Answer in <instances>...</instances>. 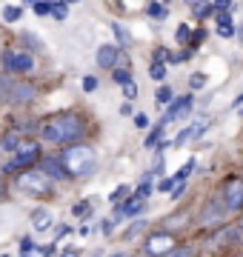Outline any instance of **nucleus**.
<instances>
[{"label":"nucleus","mask_w":243,"mask_h":257,"mask_svg":"<svg viewBox=\"0 0 243 257\" xmlns=\"http://www.w3.org/2000/svg\"><path fill=\"white\" fill-rule=\"evenodd\" d=\"M52 177L43 175L40 169H26L23 175L18 177V189L20 192H26V194H35V197H46L49 192H52Z\"/></svg>","instance_id":"7ed1b4c3"},{"label":"nucleus","mask_w":243,"mask_h":257,"mask_svg":"<svg viewBox=\"0 0 243 257\" xmlns=\"http://www.w3.org/2000/svg\"><path fill=\"white\" fill-rule=\"evenodd\" d=\"M146 254L149 257H166L172 248H175V234H169V231H155V234H149V240H146Z\"/></svg>","instance_id":"423d86ee"},{"label":"nucleus","mask_w":243,"mask_h":257,"mask_svg":"<svg viewBox=\"0 0 243 257\" xmlns=\"http://www.w3.org/2000/svg\"><path fill=\"white\" fill-rule=\"evenodd\" d=\"M55 3H57V0H55Z\"/></svg>","instance_id":"4d7b16f0"},{"label":"nucleus","mask_w":243,"mask_h":257,"mask_svg":"<svg viewBox=\"0 0 243 257\" xmlns=\"http://www.w3.org/2000/svg\"><path fill=\"white\" fill-rule=\"evenodd\" d=\"M175 183H178L175 177H163V180L158 183V189H160V192H172V189H175Z\"/></svg>","instance_id":"2f4dec72"},{"label":"nucleus","mask_w":243,"mask_h":257,"mask_svg":"<svg viewBox=\"0 0 243 257\" xmlns=\"http://www.w3.org/2000/svg\"><path fill=\"white\" fill-rule=\"evenodd\" d=\"M6 97L15 103H26L35 97V86H29V83H12L9 89H6Z\"/></svg>","instance_id":"9d476101"},{"label":"nucleus","mask_w":243,"mask_h":257,"mask_svg":"<svg viewBox=\"0 0 243 257\" xmlns=\"http://www.w3.org/2000/svg\"><path fill=\"white\" fill-rule=\"evenodd\" d=\"M69 231H72L69 226H57V231H55V243H57V240H63L66 234H69Z\"/></svg>","instance_id":"a19ab883"},{"label":"nucleus","mask_w":243,"mask_h":257,"mask_svg":"<svg viewBox=\"0 0 243 257\" xmlns=\"http://www.w3.org/2000/svg\"><path fill=\"white\" fill-rule=\"evenodd\" d=\"M192 169H195V160H189V163L183 166V169H180L178 175H175V180H178V183H180V180H186V177L192 175Z\"/></svg>","instance_id":"c85d7f7f"},{"label":"nucleus","mask_w":243,"mask_h":257,"mask_svg":"<svg viewBox=\"0 0 243 257\" xmlns=\"http://www.w3.org/2000/svg\"><path fill=\"white\" fill-rule=\"evenodd\" d=\"M240 229H243V226H240Z\"/></svg>","instance_id":"13d9d810"},{"label":"nucleus","mask_w":243,"mask_h":257,"mask_svg":"<svg viewBox=\"0 0 243 257\" xmlns=\"http://www.w3.org/2000/svg\"><path fill=\"white\" fill-rule=\"evenodd\" d=\"M55 248H57V243H49V246L40 248V254H43V257H55V254H57Z\"/></svg>","instance_id":"58836bf2"},{"label":"nucleus","mask_w":243,"mask_h":257,"mask_svg":"<svg viewBox=\"0 0 243 257\" xmlns=\"http://www.w3.org/2000/svg\"><path fill=\"white\" fill-rule=\"evenodd\" d=\"M143 209H146L143 197H132V200H126V203H120V206H117V211H114V220H117V217H132V214H141Z\"/></svg>","instance_id":"f8f14e48"},{"label":"nucleus","mask_w":243,"mask_h":257,"mask_svg":"<svg viewBox=\"0 0 243 257\" xmlns=\"http://www.w3.org/2000/svg\"><path fill=\"white\" fill-rule=\"evenodd\" d=\"M100 229H103V234H112V229H114V220H103V223H100Z\"/></svg>","instance_id":"a18cd8bd"},{"label":"nucleus","mask_w":243,"mask_h":257,"mask_svg":"<svg viewBox=\"0 0 243 257\" xmlns=\"http://www.w3.org/2000/svg\"><path fill=\"white\" fill-rule=\"evenodd\" d=\"M237 37H240V43H243V23H240V29H237Z\"/></svg>","instance_id":"de8ad7c7"},{"label":"nucleus","mask_w":243,"mask_h":257,"mask_svg":"<svg viewBox=\"0 0 243 257\" xmlns=\"http://www.w3.org/2000/svg\"><path fill=\"white\" fill-rule=\"evenodd\" d=\"M149 194H152V175H146V177H143V183H141V189H138V194H135V197H143V200H146Z\"/></svg>","instance_id":"5701e85b"},{"label":"nucleus","mask_w":243,"mask_h":257,"mask_svg":"<svg viewBox=\"0 0 243 257\" xmlns=\"http://www.w3.org/2000/svg\"><path fill=\"white\" fill-rule=\"evenodd\" d=\"M183 192H186V180H180V183L175 186V189H172V197H180Z\"/></svg>","instance_id":"79ce46f5"},{"label":"nucleus","mask_w":243,"mask_h":257,"mask_svg":"<svg viewBox=\"0 0 243 257\" xmlns=\"http://www.w3.org/2000/svg\"><path fill=\"white\" fill-rule=\"evenodd\" d=\"M86 135V120L75 111H60L40 123V138L49 143H77Z\"/></svg>","instance_id":"f257e3e1"},{"label":"nucleus","mask_w":243,"mask_h":257,"mask_svg":"<svg viewBox=\"0 0 243 257\" xmlns=\"http://www.w3.org/2000/svg\"><path fill=\"white\" fill-rule=\"evenodd\" d=\"M126 194H129V189H126V186H117V189H114V192H112V203L123 200V197H126Z\"/></svg>","instance_id":"72a5a7b5"},{"label":"nucleus","mask_w":243,"mask_h":257,"mask_svg":"<svg viewBox=\"0 0 243 257\" xmlns=\"http://www.w3.org/2000/svg\"><path fill=\"white\" fill-rule=\"evenodd\" d=\"M123 94H126V100H132V97H138V86L135 83H123Z\"/></svg>","instance_id":"7c9ffc66"},{"label":"nucleus","mask_w":243,"mask_h":257,"mask_svg":"<svg viewBox=\"0 0 243 257\" xmlns=\"http://www.w3.org/2000/svg\"><path fill=\"white\" fill-rule=\"evenodd\" d=\"M240 114H243V109H240Z\"/></svg>","instance_id":"6e6d98bb"},{"label":"nucleus","mask_w":243,"mask_h":257,"mask_svg":"<svg viewBox=\"0 0 243 257\" xmlns=\"http://www.w3.org/2000/svg\"><path fill=\"white\" fill-rule=\"evenodd\" d=\"M166 257H195V248H192V246H180V248L175 246Z\"/></svg>","instance_id":"393cba45"},{"label":"nucleus","mask_w":243,"mask_h":257,"mask_svg":"<svg viewBox=\"0 0 243 257\" xmlns=\"http://www.w3.org/2000/svg\"><path fill=\"white\" fill-rule=\"evenodd\" d=\"M160 138H163V126H160V123H158V126L152 128V135H149V138H146V149L158 146V140H160Z\"/></svg>","instance_id":"4be33fe9"},{"label":"nucleus","mask_w":243,"mask_h":257,"mask_svg":"<svg viewBox=\"0 0 243 257\" xmlns=\"http://www.w3.org/2000/svg\"><path fill=\"white\" fill-rule=\"evenodd\" d=\"M35 160H40V146L35 140H29V143H20L15 149V155L6 166H3V172H20V169H29V166H35Z\"/></svg>","instance_id":"20e7f679"},{"label":"nucleus","mask_w":243,"mask_h":257,"mask_svg":"<svg viewBox=\"0 0 243 257\" xmlns=\"http://www.w3.org/2000/svg\"><path fill=\"white\" fill-rule=\"evenodd\" d=\"M60 163H63L69 177H89L94 172V166H97V155H94V149L86 146V143H72V146L63 152Z\"/></svg>","instance_id":"f03ea898"},{"label":"nucleus","mask_w":243,"mask_h":257,"mask_svg":"<svg viewBox=\"0 0 243 257\" xmlns=\"http://www.w3.org/2000/svg\"><path fill=\"white\" fill-rule=\"evenodd\" d=\"M89 211H92V203L89 200H80V203L72 206V214H75V217H89Z\"/></svg>","instance_id":"6ab92c4d"},{"label":"nucleus","mask_w":243,"mask_h":257,"mask_svg":"<svg viewBox=\"0 0 243 257\" xmlns=\"http://www.w3.org/2000/svg\"><path fill=\"white\" fill-rule=\"evenodd\" d=\"M220 197H223L226 211H240L243 209V177H226Z\"/></svg>","instance_id":"39448f33"},{"label":"nucleus","mask_w":243,"mask_h":257,"mask_svg":"<svg viewBox=\"0 0 243 257\" xmlns=\"http://www.w3.org/2000/svg\"><path fill=\"white\" fill-rule=\"evenodd\" d=\"M186 3H189V6H192V3H197V0H186Z\"/></svg>","instance_id":"3c124183"},{"label":"nucleus","mask_w":243,"mask_h":257,"mask_svg":"<svg viewBox=\"0 0 243 257\" xmlns=\"http://www.w3.org/2000/svg\"><path fill=\"white\" fill-rule=\"evenodd\" d=\"M3 192H6V186H3V183H0V197H3Z\"/></svg>","instance_id":"09e8293b"},{"label":"nucleus","mask_w":243,"mask_h":257,"mask_svg":"<svg viewBox=\"0 0 243 257\" xmlns=\"http://www.w3.org/2000/svg\"><path fill=\"white\" fill-rule=\"evenodd\" d=\"M149 77L152 80H163V77H166V66H163V60H155V63H152Z\"/></svg>","instance_id":"a211bd4d"},{"label":"nucleus","mask_w":243,"mask_h":257,"mask_svg":"<svg viewBox=\"0 0 243 257\" xmlns=\"http://www.w3.org/2000/svg\"><path fill=\"white\" fill-rule=\"evenodd\" d=\"M109 257H123V254H109Z\"/></svg>","instance_id":"603ef678"},{"label":"nucleus","mask_w":243,"mask_h":257,"mask_svg":"<svg viewBox=\"0 0 243 257\" xmlns=\"http://www.w3.org/2000/svg\"><path fill=\"white\" fill-rule=\"evenodd\" d=\"M192 135H195V126H186V128H180V135L175 140H172V146H183V143H186L189 138H192Z\"/></svg>","instance_id":"412c9836"},{"label":"nucleus","mask_w":243,"mask_h":257,"mask_svg":"<svg viewBox=\"0 0 243 257\" xmlns=\"http://www.w3.org/2000/svg\"><path fill=\"white\" fill-rule=\"evenodd\" d=\"M203 37H206V29H197L195 35H189V43H186V46L197 49V46H200V43H203Z\"/></svg>","instance_id":"a878e982"},{"label":"nucleus","mask_w":243,"mask_h":257,"mask_svg":"<svg viewBox=\"0 0 243 257\" xmlns=\"http://www.w3.org/2000/svg\"><path fill=\"white\" fill-rule=\"evenodd\" d=\"M172 100H175V92H172L169 86H160L158 92H155V103H158V106H166V103H172Z\"/></svg>","instance_id":"2eb2a0df"},{"label":"nucleus","mask_w":243,"mask_h":257,"mask_svg":"<svg viewBox=\"0 0 243 257\" xmlns=\"http://www.w3.org/2000/svg\"><path fill=\"white\" fill-rule=\"evenodd\" d=\"M143 226H146V223H143V220H138V223H135V226H132L129 231H126V237H135V234H138V231H141Z\"/></svg>","instance_id":"37998d69"},{"label":"nucleus","mask_w":243,"mask_h":257,"mask_svg":"<svg viewBox=\"0 0 243 257\" xmlns=\"http://www.w3.org/2000/svg\"><path fill=\"white\" fill-rule=\"evenodd\" d=\"M192 9H195V18H200V20L209 18V15L215 12V9H212V3H206V0H197V3H192Z\"/></svg>","instance_id":"dca6fc26"},{"label":"nucleus","mask_w":243,"mask_h":257,"mask_svg":"<svg viewBox=\"0 0 243 257\" xmlns=\"http://www.w3.org/2000/svg\"><path fill=\"white\" fill-rule=\"evenodd\" d=\"M97 89V77H83V92H94Z\"/></svg>","instance_id":"c9c22d12"},{"label":"nucleus","mask_w":243,"mask_h":257,"mask_svg":"<svg viewBox=\"0 0 243 257\" xmlns=\"http://www.w3.org/2000/svg\"><path fill=\"white\" fill-rule=\"evenodd\" d=\"M129 80H132L129 69H117V72H114V83H120V86H123V83H129Z\"/></svg>","instance_id":"473e14b6"},{"label":"nucleus","mask_w":243,"mask_h":257,"mask_svg":"<svg viewBox=\"0 0 243 257\" xmlns=\"http://www.w3.org/2000/svg\"><path fill=\"white\" fill-rule=\"evenodd\" d=\"M135 126L146 128V126H149V117H146V114H135Z\"/></svg>","instance_id":"ea45409f"},{"label":"nucleus","mask_w":243,"mask_h":257,"mask_svg":"<svg viewBox=\"0 0 243 257\" xmlns=\"http://www.w3.org/2000/svg\"><path fill=\"white\" fill-rule=\"evenodd\" d=\"M29 3H35V0H29Z\"/></svg>","instance_id":"5fc2aeb1"},{"label":"nucleus","mask_w":243,"mask_h":257,"mask_svg":"<svg viewBox=\"0 0 243 257\" xmlns=\"http://www.w3.org/2000/svg\"><path fill=\"white\" fill-rule=\"evenodd\" d=\"M112 32H114V37H117V43H120V46H129V43H132L129 32H126L120 23H112Z\"/></svg>","instance_id":"f3484780"},{"label":"nucleus","mask_w":243,"mask_h":257,"mask_svg":"<svg viewBox=\"0 0 243 257\" xmlns=\"http://www.w3.org/2000/svg\"><path fill=\"white\" fill-rule=\"evenodd\" d=\"M3 66H6V72L12 74H26L35 69V57L26 55V52H18V49H12L3 55Z\"/></svg>","instance_id":"0eeeda50"},{"label":"nucleus","mask_w":243,"mask_h":257,"mask_svg":"<svg viewBox=\"0 0 243 257\" xmlns=\"http://www.w3.org/2000/svg\"><path fill=\"white\" fill-rule=\"evenodd\" d=\"M189 35H192V29H189L186 23H180L178 32H175V40H178L180 46H186V43H189Z\"/></svg>","instance_id":"aec40b11"},{"label":"nucleus","mask_w":243,"mask_h":257,"mask_svg":"<svg viewBox=\"0 0 243 257\" xmlns=\"http://www.w3.org/2000/svg\"><path fill=\"white\" fill-rule=\"evenodd\" d=\"M189 109H192V94L172 100V103H169V109H166V114H163V120H160V126H166V123H172V120H178L180 114H186Z\"/></svg>","instance_id":"6e6552de"},{"label":"nucleus","mask_w":243,"mask_h":257,"mask_svg":"<svg viewBox=\"0 0 243 257\" xmlns=\"http://www.w3.org/2000/svg\"><path fill=\"white\" fill-rule=\"evenodd\" d=\"M32 226H35V231L52 229V214H49L46 209H35L32 211Z\"/></svg>","instance_id":"ddd939ff"},{"label":"nucleus","mask_w":243,"mask_h":257,"mask_svg":"<svg viewBox=\"0 0 243 257\" xmlns=\"http://www.w3.org/2000/svg\"><path fill=\"white\" fill-rule=\"evenodd\" d=\"M52 15H55L57 20H63L66 18V6L63 3H55V6H52Z\"/></svg>","instance_id":"e433bc0d"},{"label":"nucleus","mask_w":243,"mask_h":257,"mask_svg":"<svg viewBox=\"0 0 243 257\" xmlns=\"http://www.w3.org/2000/svg\"><path fill=\"white\" fill-rule=\"evenodd\" d=\"M35 251H38V248H35L32 237H23V243H20V254H23V257H32Z\"/></svg>","instance_id":"bb28decb"},{"label":"nucleus","mask_w":243,"mask_h":257,"mask_svg":"<svg viewBox=\"0 0 243 257\" xmlns=\"http://www.w3.org/2000/svg\"><path fill=\"white\" fill-rule=\"evenodd\" d=\"M217 35H220V37H234V20H232V15H226V12L217 15Z\"/></svg>","instance_id":"4468645a"},{"label":"nucleus","mask_w":243,"mask_h":257,"mask_svg":"<svg viewBox=\"0 0 243 257\" xmlns=\"http://www.w3.org/2000/svg\"><path fill=\"white\" fill-rule=\"evenodd\" d=\"M212 9H217V12L232 9V0H215V3H212Z\"/></svg>","instance_id":"4c0bfd02"},{"label":"nucleus","mask_w":243,"mask_h":257,"mask_svg":"<svg viewBox=\"0 0 243 257\" xmlns=\"http://www.w3.org/2000/svg\"><path fill=\"white\" fill-rule=\"evenodd\" d=\"M60 257H80V248H66Z\"/></svg>","instance_id":"49530a36"},{"label":"nucleus","mask_w":243,"mask_h":257,"mask_svg":"<svg viewBox=\"0 0 243 257\" xmlns=\"http://www.w3.org/2000/svg\"><path fill=\"white\" fill-rule=\"evenodd\" d=\"M20 15H23V12H20V6H6V9H3V20H6V23L20 20Z\"/></svg>","instance_id":"b1692460"},{"label":"nucleus","mask_w":243,"mask_h":257,"mask_svg":"<svg viewBox=\"0 0 243 257\" xmlns=\"http://www.w3.org/2000/svg\"><path fill=\"white\" fill-rule=\"evenodd\" d=\"M35 12H38V15H49L52 6H49V3H35Z\"/></svg>","instance_id":"c03bdc74"},{"label":"nucleus","mask_w":243,"mask_h":257,"mask_svg":"<svg viewBox=\"0 0 243 257\" xmlns=\"http://www.w3.org/2000/svg\"><path fill=\"white\" fill-rule=\"evenodd\" d=\"M18 146H20V140H18V135H9V138L3 140V149H9V152H12V149H18Z\"/></svg>","instance_id":"f704fd0d"},{"label":"nucleus","mask_w":243,"mask_h":257,"mask_svg":"<svg viewBox=\"0 0 243 257\" xmlns=\"http://www.w3.org/2000/svg\"><path fill=\"white\" fill-rule=\"evenodd\" d=\"M66 3H80V0H66Z\"/></svg>","instance_id":"8fccbe9b"},{"label":"nucleus","mask_w":243,"mask_h":257,"mask_svg":"<svg viewBox=\"0 0 243 257\" xmlns=\"http://www.w3.org/2000/svg\"><path fill=\"white\" fill-rule=\"evenodd\" d=\"M0 257H9V254H0Z\"/></svg>","instance_id":"864d4df0"},{"label":"nucleus","mask_w":243,"mask_h":257,"mask_svg":"<svg viewBox=\"0 0 243 257\" xmlns=\"http://www.w3.org/2000/svg\"><path fill=\"white\" fill-rule=\"evenodd\" d=\"M189 86H192V89H203L206 86V74H192V77H189Z\"/></svg>","instance_id":"c756f323"},{"label":"nucleus","mask_w":243,"mask_h":257,"mask_svg":"<svg viewBox=\"0 0 243 257\" xmlns=\"http://www.w3.org/2000/svg\"><path fill=\"white\" fill-rule=\"evenodd\" d=\"M117 55H120V49H117V46H112V43H103V46L97 49V66H100V69H114Z\"/></svg>","instance_id":"9b49d317"},{"label":"nucleus","mask_w":243,"mask_h":257,"mask_svg":"<svg viewBox=\"0 0 243 257\" xmlns=\"http://www.w3.org/2000/svg\"><path fill=\"white\" fill-rule=\"evenodd\" d=\"M149 15H152V18H160V20H163V18L169 15V9H166V6H160V3H152V6H149Z\"/></svg>","instance_id":"cd10ccee"},{"label":"nucleus","mask_w":243,"mask_h":257,"mask_svg":"<svg viewBox=\"0 0 243 257\" xmlns=\"http://www.w3.org/2000/svg\"><path fill=\"white\" fill-rule=\"evenodd\" d=\"M40 172L49 175L52 180H66V177H69L63 163H60V157H43V160H40Z\"/></svg>","instance_id":"1a4fd4ad"}]
</instances>
